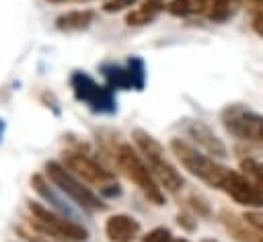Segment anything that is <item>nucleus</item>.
<instances>
[{
    "mask_svg": "<svg viewBox=\"0 0 263 242\" xmlns=\"http://www.w3.org/2000/svg\"><path fill=\"white\" fill-rule=\"evenodd\" d=\"M134 142L136 146L142 150V154L146 156V162H148V168L150 172L156 176V180L171 193L179 191L183 187V176L175 170V166L164 158V152H162V146L150 135L146 133L144 129H134Z\"/></svg>",
    "mask_w": 263,
    "mask_h": 242,
    "instance_id": "nucleus-1",
    "label": "nucleus"
},
{
    "mask_svg": "<svg viewBox=\"0 0 263 242\" xmlns=\"http://www.w3.org/2000/svg\"><path fill=\"white\" fill-rule=\"evenodd\" d=\"M171 150L177 154V158L181 160V164L197 178H201L203 183H208L210 187H218L222 185L228 168H224L222 164L214 162V158L205 156V154H199L195 148H191L189 144H185L183 139L175 137L171 139Z\"/></svg>",
    "mask_w": 263,
    "mask_h": 242,
    "instance_id": "nucleus-2",
    "label": "nucleus"
},
{
    "mask_svg": "<svg viewBox=\"0 0 263 242\" xmlns=\"http://www.w3.org/2000/svg\"><path fill=\"white\" fill-rule=\"evenodd\" d=\"M45 170H47V176L49 180L64 193L68 195L74 203H78L82 209H88V211H103L107 209V203H103L88 187H84L70 170H66V166H62L60 162H47L45 164Z\"/></svg>",
    "mask_w": 263,
    "mask_h": 242,
    "instance_id": "nucleus-3",
    "label": "nucleus"
},
{
    "mask_svg": "<svg viewBox=\"0 0 263 242\" xmlns=\"http://www.w3.org/2000/svg\"><path fill=\"white\" fill-rule=\"evenodd\" d=\"M117 162H119L121 170L127 174V178L134 180V183L140 187V191H142L154 205H162V203H164V195H162L160 187L156 185V180H154L150 168H148V166L142 162V158L132 150V146L121 144V146L117 148Z\"/></svg>",
    "mask_w": 263,
    "mask_h": 242,
    "instance_id": "nucleus-4",
    "label": "nucleus"
},
{
    "mask_svg": "<svg viewBox=\"0 0 263 242\" xmlns=\"http://www.w3.org/2000/svg\"><path fill=\"white\" fill-rule=\"evenodd\" d=\"M70 86L74 90V96L80 103H84L88 109H92L95 113H115L117 111L113 90L109 86L97 84L88 74L74 72L70 76Z\"/></svg>",
    "mask_w": 263,
    "mask_h": 242,
    "instance_id": "nucleus-5",
    "label": "nucleus"
},
{
    "mask_svg": "<svg viewBox=\"0 0 263 242\" xmlns=\"http://www.w3.org/2000/svg\"><path fill=\"white\" fill-rule=\"evenodd\" d=\"M29 211L33 213V221L39 230H43L45 234L53 236V238H64V240H84L88 236L86 228H82L80 224H76L74 219L64 217L62 213H55L39 203H29Z\"/></svg>",
    "mask_w": 263,
    "mask_h": 242,
    "instance_id": "nucleus-6",
    "label": "nucleus"
},
{
    "mask_svg": "<svg viewBox=\"0 0 263 242\" xmlns=\"http://www.w3.org/2000/svg\"><path fill=\"white\" fill-rule=\"evenodd\" d=\"M222 119H224V127L232 135L263 146V117L261 115L247 111L242 107H228Z\"/></svg>",
    "mask_w": 263,
    "mask_h": 242,
    "instance_id": "nucleus-7",
    "label": "nucleus"
},
{
    "mask_svg": "<svg viewBox=\"0 0 263 242\" xmlns=\"http://www.w3.org/2000/svg\"><path fill=\"white\" fill-rule=\"evenodd\" d=\"M220 189L240 205H247V207H261L263 205V193L247 176H242L234 170L226 172Z\"/></svg>",
    "mask_w": 263,
    "mask_h": 242,
    "instance_id": "nucleus-8",
    "label": "nucleus"
},
{
    "mask_svg": "<svg viewBox=\"0 0 263 242\" xmlns=\"http://www.w3.org/2000/svg\"><path fill=\"white\" fill-rule=\"evenodd\" d=\"M64 162H66L68 170H72L74 174L82 176L84 180H88L92 185H111V183H115V174L113 172H109L107 168H103L101 164H97L95 160H90L84 154L66 152L64 154Z\"/></svg>",
    "mask_w": 263,
    "mask_h": 242,
    "instance_id": "nucleus-9",
    "label": "nucleus"
},
{
    "mask_svg": "<svg viewBox=\"0 0 263 242\" xmlns=\"http://www.w3.org/2000/svg\"><path fill=\"white\" fill-rule=\"evenodd\" d=\"M185 129H187V133H189L208 154H212L214 158H224V156H226V146L216 137V133H214L205 123H201V121H189V123L185 125Z\"/></svg>",
    "mask_w": 263,
    "mask_h": 242,
    "instance_id": "nucleus-10",
    "label": "nucleus"
},
{
    "mask_svg": "<svg viewBox=\"0 0 263 242\" xmlns=\"http://www.w3.org/2000/svg\"><path fill=\"white\" fill-rule=\"evenodd\" d=\"M31 185H33V189H35L58 213H62V215L68 217V219H78L76 209H74L70 203H66V199H64L62 195H58V193L53 191V187H51L41 174H33V176H31Z\"/></svg>",
    "mask_w": 263,
    "mask_h": 242,
    "instance_id": "nucleus-11",
    "label": "nucleus"
},
{
    "mask_svg": "<svg viewBox=\"0 0 263 242\" xmlns=\"http://www.w3.org/2000/svg\"><path fill=\"white\" fill-rule=\"evenodd\" d=\"M105 232H107L111 242H132L140 232V224L129 215L117 213V215H111L107 219Z\"/></svg>",
    "mask_w": 263,
    "mask_h": 242,
    "instance_id": "nucleus-12",
    "label": "nucleus"
},
{
    "mask_svg": "<svg viewBox=\"0 0 263 242\" xmlns=\"http://www.w3.org/2000/svg\"><path fill=\"white\" fill-rule=\"evenodd\" d=\"M220 217H222L226 230L232 234V238H234L236 242H263V234H261L259 230H257V232H255V230H249L236 215H232V213H228V211H222Z\"/></svg>",
    "mask_w": 263,
    "mask_h": 242,
    "instance_id": "nucleus-13",
    "label": "nucleus"
},
{
    "mask_svg": "<svg viewBox=\"0 0 263 242\" xmlns=\"http://www.w3.org/2000/svg\"><path fill=\"white\" fill-rule=\"evenodd\" d=\"M95 18L92 10H70L55 18V27L60 31H82L86 29Z\"/></svg>",
    "mask_w": 263,
    "mask_h": 242,
    "instance_id": "nucleus-14",
    "label": "nucleus"
},
{
    "mask_svg": "<svg viewBox=\"0 0 263 242\" xmlns=\"http://www.w3.org/2000/svg\"><path fill=\"white\" fill-rule=\"evenodd\" d=\"M101 70H103V76L107 78L109 88H134L136 90L134 76H132V70L127 64H125V68L115 66V64H103Z\"/></svg>",
    "mask_w": 263,
    "mask_h": 242,
    "instance_id": "nucleus-15",
    "label": "nucleus"
},
{
    "mask_svg": "<svg viewBox=\"0 0 263 242\" xmlns=\"http://www.w3.org/2000/svg\"><path fill=\"white\" fill-rule=\"evenodd\" d=\"M160 8H162L160 2H156V0H148L142 8L132 10V12L125 16V23H127V25H146V23H150V21L156 16V12H158Z\"/></svg>",
    "mask_w": 263,
    "mask_h": 242,
    "instance_id": "nucleus-16",
    "label": "nucleus"
},
{
    "mask_svg": "<svg viewBox=\"0 0 263 242\" xmlns=\"http://www.w3.org/2000/svg\"><path fill=\"white\" fill-rule=\"evenodd\" d=\"M210 8V0H173L168 4V12L173 14H195Z\"/></svg>",
    "mask_w": 263,
    "mask_h": 242,
    "instance_id": "nucleus-17",
    "label": "nucleus"
},
{
    "mask_svg": "<svg viewBox=\"0 0 263 242\" xmlns=\"http://www.w3.org/2000/svg\"><path fill=\"white\" fill-rule=\"evenodd\" d=\"M210 6H212L210 8V18L212 21H226L236 12L238 0H212Z\"/></svg>",
    "mask_w": 263,
    "mask_h": 242,
    "instance_id": "nucleus-18",
    "label": "nucleus"
},
{
    "mask_svg": "<svg viewBox=\"0 0 263 242\" xmlns=\"http://www.w3.org/2000/svg\"><path fill=\"white\" fill-rule=\"evenodd\" d=\"M242 170H245L247 176H251L253 185L263 193V164L253 162V160H245L242 162Z\"/></svg>",
    "mask_w": 263,
    "mask_h": 242,
    "instance_id": "nucleus-19",
    "label": "nucleus"
},
{
    "mask_svg": "<svg viewBox=\"0 0 263 242\" xmlns=\"http://www.w3.org/2000/svg\"><path fill=\"white\" fill-rule=\"evenodd\" d=\"M127 66L132 70V76H134V82H136V90H142L144 88V82H146V72H144V62L140 57H129L127 59Z\"/></svg>",
    "mask_w": 263,
    "mask_h": 242,
    "instance_id": "nucleus-20",
    "label": "nucleus"
},
{
    "mask_svg": "<svg viewBox=\"0 0 263 242\" xmlns=\"http://www.w3.org/2000/svg\"><path fill=\"white\" fill-rule=\"evenodd\" d=\"M144 242H175L166 228H154L144 236Z\"/></svg>",
    "mask_w": 263,
    "mask_h": 242,
    "instance_id": "nucleus-21",
    "label": "nucleus"
},
{
    "mask_svg": "<svg viewBox=\"0 0 263 242\" xmlns=\"http://www.w3.org/2000/svg\"><path fill=\"white\" fill-rule=\"evenodd\" d=\"M138 0H107L105 2V12H117V10H123L127 6H134Z\"/></svg>",
    "mask_w": 263,
    "mask_h": 242,
    "instance_id": "nucleus-22",
    "label": "nucleus"
},
{
    "mask_svg": "<svg viewBox=\"0 0 263 242\" xmlns=\"http://www.w3.org/2000/svg\"><path fill=\"white\" fill-rule=\"evenodd\" d=\"M245 219H247L249 226H253L255 230H259V232L263 234V213H259V211H249V213L245 215Z\"/></svg>",
    "mask_w": 263,
    "mask_h": 242,
    "instance_id": "nucleus-23",
    "label": "nucleus"
},
{
    "mask_svg": "<svg viewBox=\"0 0 263 242\" xmlns=\"http://www.w3.org/2000/svg\"><path fill=\"white\" fill-rule=\"evenodd\" d=\"M253 27H255V31H257L259 35H263V12H259V14L253 18Z\"/></svg>",
    "mask_w": 263,
    "mask_h": 242,
    "instance_id": "nucleus-24",
    "label": "nucleus"
},
{
    "mask_svg": "<svg viewBox=\"0 0 263 242\" xmlns=\"http://www.w3.org/2000/svg\"><path fill=\"white\" fill-rule=\"evenodd\" d=\"M4 131H6V123H4V119L0 117V144H2V137H4Z\"/></svg>",
    "mask_w": 263,
    "mask_h": 242,
    "instance_id": "nucleus-25",
    "label": "nucleus"
},
{
    "mask_svg": "<svg viewBox=\"0 0 263 242\" xmlns=\"http://www.w3.org/2000/svg\"><path fill=\"white\" fill-rule=\"evenodd\" d=\"M49 2H64V0H49Z\"/></svg>",
    "mask_w": 263,
    "mask_h": 242,
    "instance_id": "nucleus-26",
    "label": "nucleus"
},
{
    "mask_svg": "<svg viewBox=\"0 0 263 242\" xmlns=\"http://www.w3.org/2000/svg\"><path fill=\"white\" fill-rule=\"evenodd\" d=\"M203 242H216V240H203Z\"/></svg>",
    "mask_w": 263,
    "mask_h": 242,
    "instance_id": "nucleus-27",
    "label": "nucleus"
},
{
    "mask_svg": "<svg viewBox=\"0 0 263 242\" xmlns=\"http://www.w3.org/2000/svg\"><path fill=\"white\" fill-rule=\"evenodd\" d=\"M179 242H187V240H179Z\"/></svg>",
    "mask_w": 263,
    "mask_h": 242,
    "instance_id": "nucleus-28",
    "label": "nucleus"
}]
</instances>
